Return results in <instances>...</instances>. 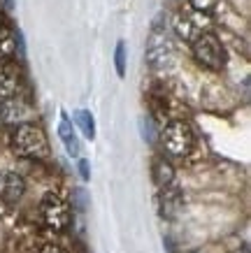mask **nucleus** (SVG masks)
Wrapping results in <instances>:
<instances>
[{
  "instance_id": "2eb2a0df",
  "label": "nucleus",
  "mask_w": 251,
  "mask_h": 253,
  "mask_svg": "<svg viewBox=\"0 0 251 253\" xmlns=\"http://www.w3.org/2000/svg\"><path fill=\"white\" fill-rule=\"evenodd\" d=\"M214 2H216V0H191V9H196V12H202V14H207V12L214 7Z\"/></svg>"
},
{
  "instance_id": "f8f14e48",
  "label": "nucleus",
  "mask_w": 251,
  "mask_h": 253,
  "mask_svg": "<svg viewBox=\"0 0 251 253\" xmlns=\"http://www.w3.org/2000/svg\"><path fill=\"white\" fill-rule=\"evenodd\" d=\"M16 56V33L7 26V19L0 14V63H7Z\"/></svg>"
},
{
  "instance_id": "0eeeda50",
  "label": "nucleus",
  "mask_w": 251,
  "mask_h": 253,
  "mask_svg": "<svg viewBox=\"0 0 251 253\" xmlns=\"http://www.w3.org/2000/svg\"><path fill=\"white\" fill-rule=\"evenodd\" d=\"M153 184L158 186L160 195L165 198V202L170 200H179V188H177V172L172 168V163L165 158H156L151 168Z\"/></svg>"
},
{
  "instance_id": "6ab92c4d",
  "label": "nucleus",
  "mask_w": 251,
  "mask_h": 253,
  "mask_svg": "<svg viewBox=\"0 0 251 253\" xmlns=\"http://www.w3.org/2000/svg\"><path fill=\"white\" fill-rule=\"evenodd\" d=\"M235 253H249V244H242V246H240V249H237Z\"/></svg>"
},
{
  "instance_id": "9d476101",
  "label": "nucleus",
  "mask_w": 251,
  "mask_h": 253,
  "mask_svg": "<svg viewBox=\"0 0 251 253\" xmlns=\"http://www.w3.org/2000/svg\"><path fill=\"white\" fill-rule=\"evenodd\" d=\"M58 139L70 158H82V142H79L75 123L70 121L65 112H61V121H58Z\"/></svg>"
},
{
  "instance_id": "a211bd4d",
  "label": "nucleus",
  "mask_w": 251,
  "mask_h": 253,
  "mask_svg": "<svg viewBox=\"0 0 251 253\" xmlns=\"http://www.w3.org/2000/svg\"><path fill=\"white\" fill-rule=\"evenodd\" d=\"M40 253H72V251H68L65 246H58V244H47L40 249Z\"/></svg>"
},
{
  "instance_id": "dca6fc26",
  "label": "nucleus",
  "mask_w": 251,
  "mask_h": 253,
  "mask_svg": "<svg viewBox=\"0 0 251 253\" xmlns=\"http://www.w3.org/2000/svg\"><path fill=\"white\" fill-rule=\"evenodd\" d=\"M140 126H142V137H145L147 142H153V126H151V121H149V119H142Z\"/></svg>"
},
{
  "instance_id": "ddd939ff",
  "label": "nucleus",
  "mask_w": 251,
  "mask_h": 253,
  "mask_svg": "<svg viewBox=\"0 0 251 253\" xmlns=\"http://www.w3.org/2000/svg\"><path fill=\"white\" fill-rule=\"evenodd\" d=\"M75 128L82 130V135L86 139H96V119L89 109H77L75 114Z\"/></svg>"
},
{
  "instance_id": "f257e3e1",
  "label": "nucleus",
  "mask_w": 251,
  "mask_h": 253,
  "mask_svg": "<svg viewBox=\"0 0 251 253\" xmlns=\"http://www.w3.org/2000/svg\"><path fill=\"white\" fill-rule=\"evenodd\" d=\"M12 146L21 158H31V161H49L51 158V146H49L47 132L33 121L16 126L12 132Z\"/></svg>"
},
{
  "instance_id": "f3484780",
  "label": "nucleus",
  "mask_w": 251,
  "mask_h": 253,
  "mask_svg": "<svg viewBox=\"0 0 251 253\" xmlns=\"http://www.w3.org/2000/svg\"><path fill=\"white\" fill-rule=\"evenodd\" d=\"M77 168H79V174H82L84 181H89V179H91V172H89V163L84 161V158H77Z\"/></svg>"
},
{
  "instance_id": "f03ea898",
  "label": "nucleus",
  "mask_w": 251,
  "mask_h": 253,
  "mask_svg": "<svg viewBox=\"0 0 251 253\" xmlns=\"http://www.w3.org/2000/svg\"><path fill=\"white\" fill-rule=\"evenodd\" d=\"M160 146L170 158H186L196 146V132L189 121L184 119H172L167 121L158 132Z\"/></svg>"
},
{
  "instance_id": "9b49d317",
  "label": "nucleus",
  "mask_w": 251,
  "mask_h": 253,
  "mask_svg": "<svg viewBox=\"0 0 251 253\" xmlns=\"http://www.w3.org/2000/svg\"><path fill=\"white\" fill-rule=\"evenodd\" d=\"M19 82H21V77H19V68L14 63H0V105L14 98L19 91Z\"/></svg>"
},
{
  "instance_id": "39448f33",
  "label": "nucleus",
  "mask_w": 251,
  "mask_h": 253,
  "mask_svg": "<svg viewBox=\"0 0 251 253\" xmlns=\"http://www.w3.org/2000/svg\"><path fill=\"white\" fill-rule=\"evenodd\" d=\"M40 218H42V223L53 232L68 230L70 221H72L70 205L61 195H56V193H45V198L40 202Z\"/></svg>"
},
{
  "instance_id": "20e7f679",
  "label": "nucleus",
  "mask_w": 251,
  "mask_h": 253,
  "mask_svg": "<svg viewBox=\"0 0 251 253\" xmlns=\"http://www.w3.org/2000/svg\"><path fill=\"white\" fill-rule=\"evenodd\" d=\"M191 51H193V58L207 70L219 72L226 65V46L221 44V40L212 31L202 33V35L193 40L191 42Z\"/></svg>"
},
{
  "instance_id": "7ed1b4c3",
  "label": "nucleus",
  "mask_w": 251,
  "mask_h": 253,
  "mask_svg": "<svg viewBox=\"0 0 251 253\" xmlns=\"http://www.w3.org/2000/svg\"><path fill=\"white\" fill-rule=\"evenodd\" d=\"M147 63L153 70H170L175 65V46L170 40L163 16H158L151 23V33H149V42H147Z\"/></svg>"
},
{
  "instance_id": "4468645a",
  "label": "nucleus",
  "mask_w": 251,
  "mask_h": 253,
  "mask_svg": "<svg viewBox=\"0 0 251 253\" xmlns=\"http://www.w3.org/2000/svg\"><path fill=\"white\" fill-rule=\"evenodd\" d=\"M114 68H116V75H119V77H126V44H123V40H119V42H116Z\"/></svg>"
},
{
  "instance_id": "1a4fd4ad",
  "label": "nucleus",
  "mask_w": 251,
  "mask_h": 253,
  "mask_svg": "<svg viewBox=\"0 0 251 253\" xmlns=\"http://www.w3.org/2000/svg\"><path fill=\"white\" fill-rule=\"evenodd\" d=\"M31 114H33L31 105L23 98H19V95H14L12 100L0 105V119H2V123H12L14 128L21 126V123H28Z\"/></svg>"
},
{
  "instance_id": "aec40b11",
  "label": "nucleus",
  "mask_w": 251,
  "mask_h": 253,
  "mask_svg": "<svg viewBox=\"0 0 251 253\" xmlns=\"http://www.w3.org/2000/svg\"><path fill=\"white\" fill-rule=\"evenodd\" d=\"M2 2H5V7H14V0H2Z\"/></svg>"
},
{
  "instance_id": "423d86ee",
  "label": "nucleus",
  "mask_w": 251,
  "mask_h": 253,
  "mask_svg": "<svg viewBox=\"0 0 251 253\" xmlns=\"http://www.w3.org/2000/svg\"><path fill=\"white\" fill-rule=\"evenodd\" d=\"M172 28H175L177 38L193 42L198 35L209 31V16L202 14V12H196V9H184V12H179L175 16Z\"/></svg>"
},
{
  "instance_id": "6e6552de",
  "label": "nucleus",
  "mask_w": 251,
  "mask_h": 253,
  "mask_svg": "<svg viewBox=\"0 0 251 253\" xmlns=\"http://www.w3.org/2000/svg\"><path fill=\"white\" fill-rule=\"evenodd\" d=\"M23 195H26V179L12 169L0 172V200L5 205H16Z\"/></svg>"
}]
</instances>
